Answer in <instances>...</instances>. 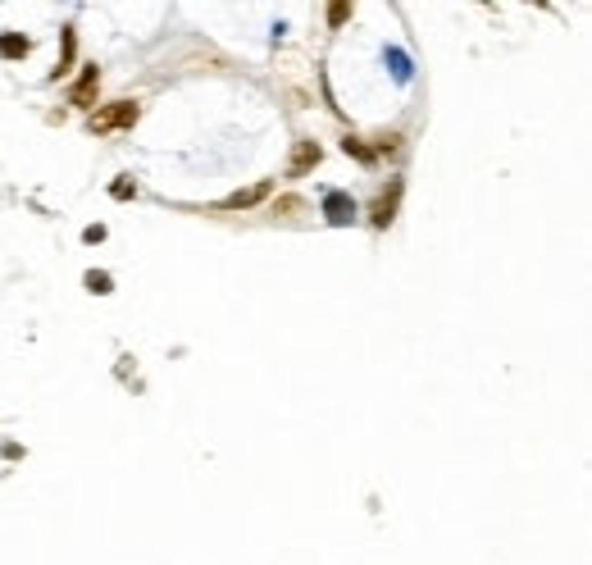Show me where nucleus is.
Instances as JSON below:
<instances>
[{
	"mask_svg": "<svg viewBox=\"0 0 592 565\" xmlns=\"http://www.w3.org/2000/svg\"><path fill=\"white\" fill-rule=\"evenodd\" d=\"M141 119V105L137 101H114L105 110L92 114V132H119V128H132Z\"/></svg>",
	"mask_w": 592,
	"mask_h": 565,
	"instance_id": "nucleus-1",
	"label": "nucleus"
},
{
	"mask_svg": "<svg viewBox=\"0 0 592 565\" xmlns=\"http://www.w3.org/2000/svg\"><path fill=\"white\" fill-rule=\"evenodd\" d=\"M324 160V151H319V141H310V137H301L296 141V151H292V160H287V178H301V174H310V169Z\"/></svg>",
	"mask_w": 592,
	"mask_h": 565,
	"instance_id": "nucleus-2",
	"label": "nucleus"
},
{
	"mask_svg": "<svg viewBox=\"0 0 592 565\" xmlns=\"http://www.w3.org/2000/svg\"><path fill=\"white\" fill-rule=\"evenodd\" d=\"M396 201H401V178H392V183H387V191L374 201V210H370L374 228H387V224L396 219Z\"/></svg>",
	"mask_w": 592,
	"mask_h": 565,
	"instance_id": "nucleus-3",
	"label": "nucleus"
},
{
	"mask_svg": "<svg viewBox=\"0 0 592 565\" xmlns=\"http://www.w3.org/2000/svg\"><path fill=\"white\" fill-rule=\"evenodd\" d=\"M269 191H274V183H256V187H241V191H232V196H223L219 201V210H246V205H256V201H265Z\"/></svg>",
	"mask_w": 592,
	"mask_h": 565,
	"instance_id": "nucleus-4",
	"label": "nucleus"
},
{
	"mask_svg": "<svg viewBox=\"0 0 592 565\" xmlns=\"http://www.w3.org/2000/svg\"><path fill=\"white\" fill-rule=\"evenodd\" d=\"M324 215H328V224H351V219H355V201L346 196V191H328V196H324Z\"/></svg>",
	"mask_w": 592,
	"mask_h": 565,
	"instance_id": "nucleus-5",
	"label": "nucleus"
},
{
	"mask_svg": "<svg viewBox=\"0 0 592 565\" xmlns=\"http://www.w3.org/2000/svg\"><path fill=\"white\" fill-rule=\"evenodd\" d=\"M96 87H101V73H96V69H82V78H77L73 91H69V101H73V105H92Z\"/></svg>",
	"mask_w": 592,
	"mask_h": 565,
	"instance_id": "nucleus-6",
	"label": "nucleus"
},
{
	"mask_svg": "<svg viewBox=\"0 0 592 565\" xmlns=\"http://www.w3.org/2000/svg\"><path fill=\"white\" fill-rule=\"evenodd\" d=\"M32 51V42H27V37H0V55H9V60H23V55Z\"/></svg>",
	"mask_w": 592,
	"mask_h": 565,
	"instance_id": "nucleus-7",
	"label": "nucleus"
},
{
	"mask_svg": "<svg viewBox=\"0 0 592 565\" xmlns=\"http://www.w3.org/2000/svg\"><path fill=\"white\" fill-rule=\"evenodd\" d=\"M342 146H346V155H355V160H365V165H374V151H370V146H365V141H360V137H346V141H342Z\"/></svg>",
	"mask_w": 592,
	"mask_h": 565,
	"instance_id": "nucleus-8",
	"label": "nucleus"
},
{
	"mask_svg": "<svg viewBox=\"0 0 592 565\" xmlns=\"http://www.w3.org/2000/svg\"><path fill=\"white\" fill-rule=\"evenodd\" d=\"M87 287H92V292H96V296H105V292H114V287H110V274H96V269H92V274H87Z\"/></svg>",
	"mask_w": 592,
	"mask_h": 565,
	"instance_id": "nucleus-9",
	"label": "nucleus"
},
{
	"mask_svg": "<svg viewBox=\"0 0 592 565\" xmlns=\"http://www.w3.org/2000/svg\"><path fill=\"white\" fill-rule=\"evenodd\" d=\"M110 196H114V201H128V196H137V183H132V178H119V183L110 187Z\"/></svg>",
	"mask_w": 592,
	"mask_h": 565,
	"instance_id": "nucleus-10",
	"label": "nucleus"
},
{
	"mask_svg": "<svg viewBox=\"0 0 592 565\" xmlns=\"http://www.w3.org/2000/svg\"><path fill=\"white\" fill-rule=\"evenodd\" d=\"M346 18H351V5H333V9H328V23H333V27H342Z\"/></svg>",
	"mask_w": 592,
	"mask_h": 565,
	"instance_id": "nucleus-11",
	"label": "nucleus"
},
{
	"mask_svg": "<svg viewBox=\"0 0 592 565\" xmlns=\"http://www.w3.org/2000/svg\"><path fill=\"white\" fill-rule=\"evenodd\" d=\"M69 60H73V27L64 32V60H60V73H69ZM60 73H55V78H60Z\"/></svg>",
	"mask_w": 592,
	"mask_h": 565,
	"instance_id": "nucleus-12",
	"label": "nucleus"
},
{
	"mask_svg": "<svg viewBox=\"0 0 592 565\" xmlns=\"http://www.w3.org/2000/svg\"><path fill=\"white\" fill-rule=\"evenodd\" d=\"M82 237H87V242H105V228H101V224H92V228H87Z\"/></svg>",
	"mask_w": 592,
	"mask_h": 565,
	"instance_id": "nucleus-13",
	"label": "nucleus"
}]
</instances>
